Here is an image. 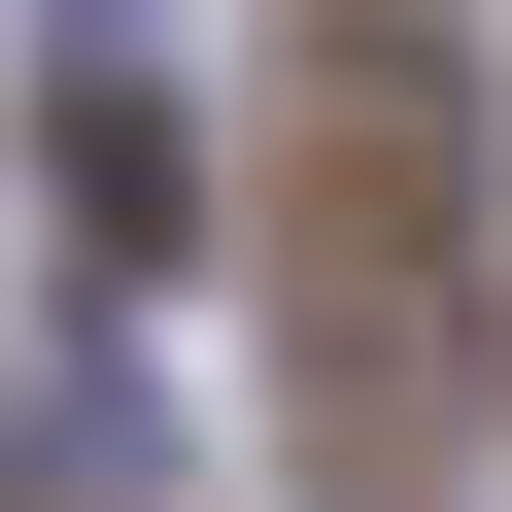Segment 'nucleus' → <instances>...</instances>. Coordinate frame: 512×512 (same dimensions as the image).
Returning a JSON list of instances; mask_svg holds the SVG:
<instances>
[{"label":"nucleus","mask_w":512,"mask_h":512,"mask_svg":"<svg viewBox=\"0 0 512 512\" xmlns=\"http://www.w3.org/2000/svg\"><path fill=\"white\" fill-rule=\"evenodd\" d=\"M274 342H308L342 512L478 444V35L444 0H274Z\"/></svg>","instance_id":"obj_1"}]
</instances>
